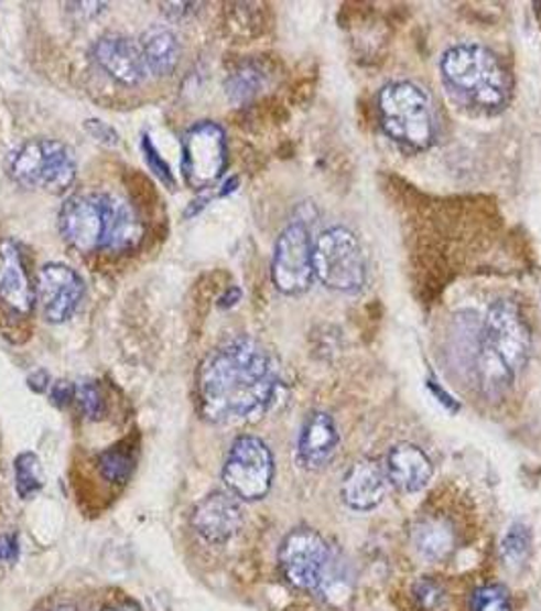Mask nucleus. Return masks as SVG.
Listing matches in <instances>:
<instances>
[{
  "label": "nucleus",
  "instance_id": "1",
  "mask_svg": "<svg viewBox=\"0 0 541 611\" xmlns=\"http://www.w3.org/2000/svg\"><path fill=\"white\" fill-rule=\"evenodd\" d=\"M278 389L275 361L249 336L214 349L199 367V410L216 425L261 418L275 401Z\"/></svg>",
  "mask_w": 541,
  "mask_h": 611
},
{
  "label": "nucleus",
  "instance_id": "2",
  "mask_svg": "<svg viewBox=\"0 0 541 611\" xmlns=\"http://www.w3.org/2000/svg\"><path fill=\"white\" fill-rule=\"evenodd\" d=\"M59 233L79 253L125 251L143 235L137 213L110 194H76L59 211Z\"/></svg>",
  "mask_w": 541,
  "mask_h": 611
},
{
  "label": "nucleus",
  "instance_id": "3",
  "mask_svg": "<svg viewBox=\"0 0 541 611\" xmlns=\"http://www.w3.org/2000/svg\"><path fill=\"white\" fill-rule=\"evenodd\" d=\"M531 355V333L521 310L511 300L490 306L476 353V375L487 398H505Z\"/></svg>",
  "mask_w": 541,
  "mask_h": 611
},
{
  "label": "nucleus",
  "instance_id": "4",
  "mask_svg": "<svg viewBox=\"0 0 541 611\" xmlns=\"http://www.w3.org/2000/svg\"><path fill=\"white\" fill-rule=\"evenodd\" d=\"M450 94L476 112L497 115L511 96V78L499 57L478 43L450 47L440 62Z\"/></svg>",
  "mask_w": 541,
  "mask_h": 611
},
{
  "label": "nucleus",
  "instance_id": "5",
  "mask_svg": "<svg viewBox=\"0 0 541 611\" xmlns=\"http://www.w3.org/2000/svg\"><path fill=\"white\" fill-rule=\"evenodd\" d=\"M379 117L385 133L401 146L423 151L436 139V122L430 98L418 84H387L379 94Z\"/></svg>",
  "mask_w": 541,
  "mask_h": 611
},
{
  "label": "nucleus",
  "instance_id": "6",
  "mask_svg": "<svg viewBox=\"0 0 541 611\" xmlns=\"http://www.w3.org/2000/svg\"><path fill=\"white\" fill-rule=\"evenodd\" d=\"M9 173L19 186L62 194L76 180V158L62 141L33 139L14 151Z\"/></svg>",
  "mask_w": 541,
  "mask_h": 611
},
{
  "label": "nucleus",
  "instance_id": "7",
  "mask_svg": "<svg viewBox=\"0 0 541 611\" xmlns=\"http://www.w3.org/2000/svg\"><path fill=\"white\" fill-rule=\"evenodd\" d=\"M279 565L288 583L302 591H328L338 583L331 546L312 528H297L285 536Z\"/></svg>",
  "mask_w": 541,
  "mask_h": 611
},
{
  "label": "nucleus",
  "instance_id": "8",
  "mask_svg": "<svg viewBox=\"0 0 541 611\" xmlns=\"http://www.w3.org/2000/svg\"><path fill=\"white\" fill-rule=\"evenodd\" d=\"M314 274L331 290L355 293L367 281V266L357 235L344 226H332L314 243Z\"/></svg>",
  "mask_w": 541,
  "mask_h": 611
},
{
  "label": "nucleus",
  "instance_id": "9",
  "mask_svg": "<svg viewBox=\"0 0 541 611\" xmlns=\"http://www.w3.org/2000/svg\"><path fill=\"white\" fill-rule=\"evenodd\" d=\"M275 475L273 454L257 437H238L226 457L223 479L232 495L242 502L263 500Z\"/></svg>",
  "mask_w": 541,
  "mask_h": 611
},
{
  "label": "nucleus",
  "instance_id": "10",
  "mask_svg": "<svg viewBox=\"0 0 541 611\" xmlns=\"http://www.w3.org/2000/svg\"><path fill=\"white\" fill-rule=\"evenodd\" d=\"M271 278L279 292L300 296L307 292L314 274V243L307 226L293 223L288 226L275 243Z\"/></svg>",
  "mask_w": 541,
  "mask_h": 611
},
{
  "label": "nucleus",
  "instance_id": "11",
  "mask_svg": "<svg viewBox=\"0 0 541 611\" xmlns=\"http://www.w3.org/2000/svg\"><path fill=\"white\" fill-rule=\"evenodd\" d=\"M225 131L210 120L194 125L184 137L182 172L185 182L196 190H204L225 173Z\"/></svg>",
  "mask_w": 541,
  "mask_h": 611
},
{
  "label": "nucleus",
  "instance_id": "12",
  "mask_svg": "<svg viewBox=\"0 0 541 611\" xmlns=\"http://www.w3.org/2000/svg\"><path fill=\"white\" fill-rule=\"evenodd\" d=\"M37 298L45 320L53 324L66 322L74 317L84 298V281L72 267L47 264L41 267Z\"/></svg>",
  "mask_w": 541,
  "mask_h": 611
},
{
  "label": "nucleus",
  "instance_id": "13",
  "mask_svg": "<svg viewBox=\"0 0 541 611\" xmlns=\"http://www.w3.org/2000/svg\"><path fill=\"white\" fill-rule=\"evenodd\" d=\"M94 60L110 78L125 86H137L149 76L141 45L119 33H108L96 41Z\"/></svg>",
  "mask_w": 541,
  "mask_h": 611
},
{
  "label": "nucleus",
  "instance_id": "14",
  "mask_svg": "<svg viewBox=\"0 0 541 611\" xmlns=\"http://www.w3.org/2000/svg\"><path fill=\"white\" fill-rule=\"evenodd\" d=\"M192 526L206 543H228L242 526V507L238 504L237 495L230 492H214L204 497L194 507Z\"/></svg>",
  "mask_w": 541,
  "mask_h": 611
},
{
  "label": "nucleus",
  "instance_id": "15",
  "mask_svg": "<svg viewBox=\"0 0 541 611\" xmlns=\"http://www.w3.org/2000/svg\"><path fill=\"white\" fill-rule=\"evenodd\" d=\"M387 471L375 459H360L344 475L343 497L348 507L369 512L383 502Z\"/></svg>",
  "mask_w": 541,
  "mask_h": 611
},
{
  "label": "nucleus",
  "instance_id": "16",
  "mask_svg": "<svg viewBox=\"0 0 541 611\" xmlns=\"http://www.w3.org/2000/svg\"><path fill=\"white\" fill-rule=\"evenodd\" d=\"M0 298L19 314L31 312L35 293L26 276L23 255L13 240L0 243Z\"/></svg>",
  "mask_w": 541,
  "mask_h": 611
},
{
  "label": "nucleus",
  "instance_id": "17",
  "mask_svg": "<svg viewBox=\"0 0 541 611\" xmlns=\"http://www.w3.org/2000/svg\"><path fill=\"white\" fill-rule=\"evenodd\" d=\"M432 473H434V465L418 444L399 442L389 452L387 478L401 492H422L430 483Z\"/></svg>",
  "mask_w": 541,
  "mask_h": 611
},
{
  "label": "nucleus",
  "instance_id": "18",
  "mask_svg": "<svg viewBox=\"0 0 541 611\" xmlns=\"http://www.w3.org/2000/svg\"><path fill=\"white\" fill-rule=\"evenodd\" d=\"M338 447V430L326 412H314L307 420L300 435L297 457L305 469H322L328 465Z\"/></svg>",
  "mask_w": 541,
  "mask_h": 611
},
{
  "label": "nucleus",
  "instance_id": "19",
  "mask_svg": "<svg viewBox=\"0 0 541 611\" xmlns=\"http://www.w3.org/2000/svg\"><path fill=\"white\" fill-rule=\"evenodd\" d=\"M139 45L145 55L149 74L170 76L180 64V43L170 29H147Z\"/></svg>",
  "mask_w": 541,
  "mask_h": 611
},
{
  "label": "nucleus",
  "instance_id": "20",
  "mask_svg": "<svg viewBox=\"0 0 541 611\" xmlns=\"http://www.w3.org/2000/svg\"><path fill=\"white\" fill-rule=\"evenodd\" d=\"M413 546L428 560H444L456 548V532L444 519H423L413 530Z\"/></svg>",
  "mask_w": 541,
  "mask_h": 611
},
{
  "label": "nucleus",
  "instance_id": "21",
  "mask_svg": "<svg viewBox=\"0 0 541 611\" xmlns=\"http://www.w3.org/2000/svg\"><path fill=\"white\" fill-rule=\"evenodd\" d=\"M14 485L21 500H31L35 493L40 492L43 481H41V463L37 454L33 452H21L14 461Z\"/></svg>",
  "mask_w": 541,
  "mask_h": 611
},
{
  "label": "nucleus",
  "instance_id": "22",
  "mask_svg": "<svg viewBox=\"0 0 541 611\" xmlns=\"http://www.w3.org/2000/svg\"><path fill=\"white\" fill-rule=\"evenodd\" d=\"M529 555H531V532L526 524H513L502 538V560L509 569H521Z\"/></svg>",
  "mask_w": 541,
  "mask_h": 611
},
{
  "label": "nucleus",
  "instance_id": "23",
  "mask_svg": "<svg viewBox=\"0 0 541 611\" xmlns=\"http://www.w3.org/2000/svg\"><path fill=\"white\" fill-rule=\"evenodd\" d=\"M100 473L105 475L110 483H127L131 478L132 467H134V457L131 449L125 447H110L108 451L100 454Z\"/></svg>",
  "mask_w": 541,
  "mask_h": 611
},
{
  "label": "nucleus",
  "instance_id": "24",
  "mask_svg": "<svg viewBox=\"0 0 541 611\" xmlns=\"http://www.w3.org/2000/svg\"><path fill=\"white\" fill-rule=\"evenodd\" d=\"M261 88V76L257 74V69L252 67H242L237 74H232L228 82H226V90H228V96L232 100H249L251 96L259 93Z\"/></svg>",
  "mask_w": 541,
  "mask_h": 611
},
{
  "label": "nucleus",
  "instance_id": "25",
  "mask_svg": "<svg viewBox=\"0 0 541 611\" xmlns=\"http://www.w3.org/2000/svg\"><path fill=\"white\" fill-rule=\"evenodd\" d=\"M76 399H78L82 412L86 414L90 420H100L105 416L106 406L102 392L93 382H84L76 386Z\"/></svg>",
  "mask_w": 541,
  "mask_h": 611
},
{
  "label": "nucleus",
  "instance_id": "26",
  "mask_svg": "<svg viewBox=\"0 0 541 611\" xmlns=\"http://www.w3.org/2000/svg\"><path fill=\"white\" fill-rule=\"evenodd\" d=\"M475 611H513V605L505 587L490 585L476 591Z\"/></svg>",
  "mask_w": 541,
  "mask_h": 611
},
{
  "label": "nucleus",
  "instance_id": "27",
  "mask_svg": "<svg viewBox=\"0 0 541 611\" xmlns=\"http://www.w3.org/2000/svg\"><path fill=\"white\" fill-rule=\"evenodd\" d=\"M143 153H145V160L149 163V168H151V172L155 173L163 184H167L170 187L175 186V178H173L170 165L161 160L158 149L151 143V139L147 135L143 137Z\"/></svg>",
  "mask_w": 541,
  "mask_h": 611
},
{
  "label": "nucleus",
  "instance_id": "28",
  "mask_svg": "<svg viewBox=\"0 0 541 611\" xmlns=\"http://www.w3.org/2000/svg\"><path fill=\"white\" fill-rule=\"evenodd\" d=\"M84 127H86V131L90 133L94 141H98V143H102V146L108 147L119 146V133H117L110 125H106L105 120H86V125H84Z\"/></svg>",
  "mask_w": 541,
  "mask_h": 611
},
{
  "label": "nucleus",
  "instance_id": "29",
  "mask_svg": "<svg viewBox=\"0 0 541 611\" xmlns=\"http://www.w3.org/2000/svg\"><path fill=\"white\" fill-rule=\"evenodd\" d=\"M415 593H418V599L422 601L423 608L425 610H434L436 605H440L442 603V587L437 583H432V581H422V583L418 585V589H415Z\"/></svg>",
  "mask_w": 541,
  "mask_h": 611
},
{
  "label": "nucleus",
  "instance_id": "30",
  "mask_svg": "<svg viewBox=\"0 0 541 611\" xmlns=\"http://www.w3.org/2000/svg\"><path fill=\"white\" fill-rule=\"evenodd\" d=\"M52 398L57 406H67L72 399H76V386L69 382H57L52 389Z\"/></svg>",
  "mask_w": 541,
  "mask_h": 611
},
{
  "label": "nucleus",
  "instance_id": "31",
  "mask_svg": "<svg viewBox=\"0 0 541 611\" xmlns=\"http://www.w3.org/2000/svg\"><path fill=\"white\" fill-rule=\"evenodd\" d=\"M17 538L14 536H0V562H7V560H14L17 558Z\"/></svg>",
  "mask_w": 541,
  "mask_h": 611
},
{
  "label": "nucleus",
  "instance_id": "32",
  "mask_svg": "<svg viewBox=\"0 0 541 611\" xmlns=\"http://www.w3.org/2000/svg\"><path fill=\"white\" fill-rule=\"evenodd\" d=\"M428 386L432 387V392L436 394L437 398H440V401H442L444 406H448L452 410H458V404L452 399V396H448V392H446V389L442 392V387H437L434 379H430V382H428Z\"/></svg>",
  "mask_w": 541,
  "mask_h": 611
},
{
  "label": "nucleus",
  "instance_id": "33",
  "mask_svg": "<svg viewBox=\"0 0 541 611\" xmlns=\"http://www.w3.org/2000/svg\"><path fill=\"white\" fill-rule=\"evenodd\" d=\"M238 300H240V290L238 288H232L230 292L226 293V296H223V300H220V306H235L237 304Z\"/></svg>",
  "mask_w": 541,
  "mask_h": 611
},
{
  "label": "nucleus",
  "instance_id": "34",
  "mask_svg": "<svg viewBox=\"0 0 541 611\" xmlns=\"http://www.w3.org/2000/svg\"><path fill=\"white\" fill-rule=\"evenodd\" d=\"M105 611H141L134 603H117V605H110Z\"/></svg>",
  "mask_w": 541,
  "mask_h": 611
},
{
  "label": "nucleus",
  "instance_id": "35",
  "mask_svg": "<svg viewBox=\"0 0 541 611\" xmlns=\"http://www.w3.org/2000/svg\"><path fill=\"white\" fill-rule=\"evenodd\" d=\"M52 611H78L74 605H57V608H53Z\"/></svg>",
  "mask_w": 541,
  "mask_h": 611
}]
</instances>
